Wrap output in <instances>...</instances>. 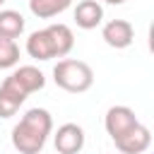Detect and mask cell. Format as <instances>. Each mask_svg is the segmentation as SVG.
<instances>
[{
  "label": "cell",
  "mask_w": 154,
  "mask_h": 154,
  "mask_svg": "<svg viewBox=\"0 0 154 154\" xmlns=\"http://www.w3.org/2000/svg\"><path fill=\"white\" fill-rule=\"evenodd\" d=\"M53 130V116L46 108H29L12 128V147L19 154H38Z\"/></svg>",
  "instance_id": "obj_1"
},
{
  "label": "cell",
  "mask_w": 154,
  "mask_h": 154,
  "mask_svg": "<svg viewBox=\"0 0 154 154\" xmlns=\"http://www.w3.org/2000/svg\"><path fill=\"white\" fill-rule=\"evenodd\" d=\"M53 82L60 89L70 91V94H82V91L91 89V84H94V70L84 60L63 58L53 67Z\"/></svg>",
  "instance_id": "obj_2"
},
{
  "label": "cell",
  "mask_w": 154,
  "mask_h": 154,
  "mask_svg": "<svg viewBox=\"0 0 154 154\" xmlns=\"http://www.w3.org/2000/svg\"><path fill=\"white\" fill-rule=\"evenodd\" d=\"M137 116L130 106H111L103 116V128L111 135V140H118L120 135H125L128 130H132L137 125Z\"/></svg>",
  "instance_id": "obj_3"
},
{
  "label": "cell",
  "mask_w": 154,
  "mask_h": 154,
  "mask_svg": "<svg viewBox=\"0 0 154 154\" xmlns=\"http://www.w3.org/2000/svg\"><path fill=\"white\" fill-rule=\"evenodd\" d=\"M84 140H87L84 130L77 123H65L53 135V144H55L58 154H79L82 147H84Z\"/></svg>",
  "instance_id": "obj_4"
},
{
  "label": "cell",
  "mask_w": 154,
  "mask_h": 154,
  "mask_svg": "<svg viewBox=\"0 0 154 154\" xmlns=\"http://www.w3.org/2000/svg\"><path fill=\"white\" fill-rule=\"evenodd\" d=\"M101 38L106 41V46L111 48H128L135 41V26L128 19H111L103 24L101 29Z\"/></svg>",
  "instance_id": "obj_5"
},
{
  "label": "cell",
  "mask_w": 154,
  "mask_h": 154,
  "mask_svg": "<svg viewBox=\"0 0 154 154\" xmlns=\"http://www.w3.org/2000/svg\"><path fill=\"white\" fill-rule=\"evenodd\" d=\"M113 142H116V149L123 152V154H142V152H147L149 144H152V132H149L147 125L137 123L132 130H128L125 135H120V137L113 140Z\"/></svg>",
  "instance_id": "obj_6"
},
{
  "label": "cell",
  "mask_w": 154,
  "mask_h": 154,
  "mask_svg": "<svg viewBox=\"0 0 154 154\" xmlns=\"http://www.w3.org/2000/svg\"><path fill=\"white\" fill-rule=\"evenodd\" d=\"M26 53H29L34 60L58 58V48H55V41H53V34H51L48 26L29 34V38H26Z\"/></svg>",
  "instance_id": "obj_7"
},
{
  "label": "cell",
  "mask_w": 154,
  "mask_h": 154,
  "mask_svg": "<svg viewBox=\"0 0 154 154\" xmlns=\"http://www.w3.org/2000/svg\"><path fill=\"white\" fill-rule=\"evenodd\" d=\"M7 79H12L26 96H29L31 91H38V89L46 87V75H43L38 67H34V65H19Z\"/></svg>",
  "instance_id": "obj_8"
},
{
  "label": "cell",
  "mask_w": 154,
  "mask_h": 154,
  "mask_svg": "<svg viewBox=\"0 0 154 154\" xmlns=\"http://www.w3.org/2000/svg\"><path fill=\"white\" fill-rule=\"evenodd\" d=\"M24 101H26V94L12 79L5 77V82L0 84V118H12Z\"/></svg>",
  "instance_id": "obj_9"
},
{
  "label": "cell",
  "mask_w": 154,
  "mask_h": 154,
  "mask_svg": "<svg viewBox=\"0 0 154 154\" xmlns=\"http://www.w3.org/2000/svg\"><path fill=\"white\" fill-rule=\"evenodd\" d=\"M103 22V7L99 0H82L75 7V24L79 29H96Z\"/></svg>",
  "instance_id": "obj_10"
},
{
  "label": "cell",
  "mask_w": 154,
  "mask_h": 154,
  "mask_svg": "<svg viewBox=\"0 0 154 154\" xmlns=\"http://www.w3.org/2000/svg\"><path fill=\"white\" fill-rule=\"evenodd\" d=\"M24 34V17L17 10H0V38L14 41Z\"/></svg>",
  "instance_id": "obj_11"
},
{
  "label": "cell",
  "mask_w": 154,
  "mask_h": 154,
  "mask_svg": "<svg viewBox=\"0 0 154 154\" xmlns=\"http://www.w3.org/2000/svg\"><path fill=\"white\" fill-rule=\"evenodd\" d=\"M70 5H72V0H29V10L38 19H53V17L63 14Z\"/></svg>",
  "instance_id": "obj_12"
},
{
  "label": "cell",
  "mask_w": 154,
  "mask_h": 154,
  "mask_svg": "<svg viewBox=\"0 0 154 154\" xmlns=\"http://www.w3.org/2000/svg\"><path fill=\"white\" fill-rule=\"evenodd\" d=\"M17 63H19V46H17V41L0 38V70L17 67Z\"/></svg>",
  "instance_id": "obj_13"
},
{
  "label": "cell",
  "mask_w": 154,
  "mask_h": 154,
  "mask_svg": "<svg viewBox=\"0 0 154 154\" xmlns=\"http://www.w3.org/2000/svg\"><path fill=\"white\" fill-rule=\"evenodd\" d=\"M103 2H108V5H123L125 0H103Z\"/></svg>",
  "instance_id": "obj_14"
},
{
  "label": "cell",
  "mask_w": 154,
  "mask_h": 154,
  "mask_svg": "<svg viewBox=\"0 0 154 154\" xmlns=\"http://www.w3.org/2000/svg\"><path fill=\"white\" fill-rule=\"evenodd\" d=\"M5 2H7V0H0V7H2V5H5Z\"/></svg>",
  "instance_id": "obj_15"
}]
</instances>
